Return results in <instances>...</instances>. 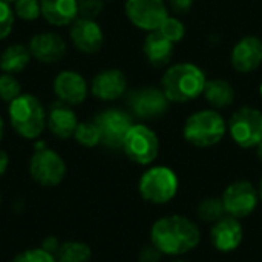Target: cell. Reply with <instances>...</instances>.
<instances>
[{"instance_id":"obj_25","label":"cell","mask_w":262,"mask_h":262,"mask_svg":"<svg viewBox=\"0 0 262 262\" xmlns=\"http://www.w3.org/2000/svg\"><path fill=\"white\" fill-rule=\"evenodd\" d=\"M74 138L77 140L78 144L84 147H95L97 144L101 143V135L94 121H86V123H78Z\"/></svg>"},{"instance_id":"obj_22","label":"cell","mask_w":262,"mask_h":262,"mask_svg":"<svg viewBox=\"0 0 262 262\" xmlns=\"http://www.w3.org/2000/svg\"><path fill=\"white\" fill-rule=\"evenodd\" d=\"M203 94H204L207 103L216 109L227 107L235 101V91H233L232 84L221 78L207 80Z\"/></svg>"},{"instance_id":"obj_5","label":"cell","mask_w":262,"mask_h":262,"mask_svg":"<svg viewBox=\"0 0 262 262\" xmlns=\"http://www.w3.org/2000/svg\"><path fill=\"white\" fill-rule=\"evenodd\" d=\"M140 193L152 204H166L178 192V177L166 166L147 169L140 178Z\"/></svg>"},{"instance_id":"obj_15","label":"cell","mask_w":262,"mask_h":262,"mask_svg":"<svg viewBox=\"0 0 262 262\" xmlns=\"http://www.w3.org/2000/svg\"><path fill=\"white\" fill-rule=\"evenodd\" d=\"M54 92L57 98L68 106L81 104L88 97V83L81 74L63 71L54 80Z\"/></svg>"},{"instance_id":"obj_28","label":"cell","mask_w":262,"mask_h":262,"mask_svg":"<svg viewBox=\"0 0 262 262\" xmlns=\"http://www.w3.org/2000/svg\"><path fill=\"white\" fill-rule=\"evenodd\" d=\"M20 95H21V88L17 78L12 74L3 72L0 75V100L11 103Z\"/></svg>"},{"instance_id":"obj_33","label":"cell","mask_w":262,"mask_h":262,"mask_svg":"<svg viewBox=\"0 0 262 262\" xmlns=\"http://www.w3.org/2000/svg\"><path fill=\"white\" fill-rule=\"evenodd\" d=\"M160 258H161V252L154 244L143 249V252L140 253V262H160Z\"/></svg>"},{"instance_id":"obj_35","label":"cell","mask_w":262,"mask_h":262,"mask_svg":"<svg viewBox=\"0 0 262 262\" xmlns=\"http://www.w3.org/2000/svg\"><path fill=\"white\" fill-rule=\"evenodd\" d=\"M41 249L46 250V252H49V253H52V255L55 256V253H57L58 249H60V243H58L57 238L48 236V238H45V241H43V244H41Z\"/></svg>"},{"instance_id":"obj_37","label":"cell","mask_w":262,"mask_h":262,"mask_svg":"<svg viewBox=\"0 0 262 262\" xmlns=\"http://www.w3.org/2000/svg\"><path fill=\"white\" fill-rule=\"evenodd\" d=\"M256 154H258V158L262 161V143L256 146Z\"/></svg>"},{"instance_id":"obj_39","label":"cell","mask_w":262,"mask_h":262,"mask_svg":"<svg viewBox=\"0 0 262 262\" xmlns=\"http://www.w3.org/2000/svg\"><path fill=\"white\" fill-rule=\"evenodd\" d=\"M258 193H259V198L262 200V180H261V183H259V189H258Z\"/></svg>"},{"instance_id":"obj_13","label":"cell","mask_w":262,"mask_h":262,"mask_svg":"<svg viewBox=\"0 0 262 262\" xmlns=\"http://www.w3.org/2000/svg\"><path fill=\"white\" fill-rule=\"evenodd\" d=\"M232 66L241 72L249 74L262 64V40L256 35L243 37L232 49Z\"/></svg>"},{"instance_id":"obj_31","label":"cell","mask_w":262,"mask_h":262,"mask_svg":"<svg viewBox=\"0 0 262 262\" xmlns=\"http://www.w3.org/2000/svg\"><path fill=\"white\" fill-rule=\"evenodd\" d=\"M12 262H57V259L52 253L40 247V249H29L18 253Z\"/></svg>"},{"instance_id":"obj_20","label":"cell","mask_w":262,"mask_h":262,"mask_svg":"<svg viewBox=\"0 0 262 262\" xmlns=\"http://www.w3.org/2000/svg\"><path fill=\"white\" fill-rule=\"evenodd\" d=\"M46 124L52 135H55L57 138L66 140V138L74 137L78 121H77V115L74 114V111L68 104L60 101L51 106V111L46 118Z\"/></svg>"},{"instance_id":"obj_8","label":"cell","mask_w":262,"mask_h":262,"mask_svg":"<svg viewBox=\"0 0 262 262\" xmlns=\"http://www.w3.org/2000/svg\"><path fill=\"white\" fill-rule=\"evenodd\" d=\"M94 123L100 130L101 144L109 149H123L124 138L134 126V118L126 111L111 107L98 114Z\"/></svg>"},{"instance_id":"obj_32","label":"cell","mask_w":262,"mask_h":262,"mask_svg":"<svg viewBox=\"0 0 262 262\" xmlns=\"http://www.w3.org/2000/svg\"><path fill=\"white\" fill-rule=\"evenodd\" d=\"M103 0H78V15L94 20L103 11Z\"/></svg>"},{"instance_id":"obj_6","label":"cell","mask_w":262,"mask_h":262,"mask_svg":"<svg viewBox=\"0 0 262 262\" xmlns=\"http://www.w3.org/2000/svg\"><path fill=\"white\" fill-rule=\"evenodd\" d=\"M227 129L239 147H256L262 143V112L256 107L244 106L230 117Z\"/></svg>"},{"instance_id":"obj_12","label":"cell","mask_w":262,"mask_h":262,"mask_svg":"<svg viewBox=\"0 0 262 262\" xmlns=\"http://www.w3.org/2000/svg\"><path fill=\"white\" fill-rule=\"evenodd\" d=\"M169 100L163 89L158 88H141L135 89L127 97V104L132 114L141 120H150L163 115L169 107Z\"/></svg>"},{"instance_id":"obj_19","label":"cell","mask_w":262,"mask_h":262,"mask_svg":"<svg viewBox=\"0 0 262 262\" xmlns=\"http://www.w3.org/2000/svg\"><path fill=\"white\" fill-rule=\"evenodd\" d=\"M43 18L54 26L72 25L78 18V0H40Z\"/></svg>"},{"instance_id":"obj_2","label":"cell","mask_w":262,"mask_h":262,"mask_svg":"<svg viewBox=\"0 0 262 262\" xmlns=\"http://www.w3.org/2000/svg\"><path fill=\"white\" fill-rule=\"evenodd\" d=\"M204 71L193 63L172 64L161 77V89L170 103H187L198 98L206 86Z\"/></svg>"},{"instance_id":"obj_1","label":"cell","mask_w":262,"mask_h":262,"mask_svg":"<svg viewBox=\"0 0 262 262\" xmlns=\"http://www.w3.org/2000/svg\"><path fill=\"white\" fill-rule=\"evenodd\" d=\"M152 244L169 256H178L193 250L201 239L198 226L181 215H170L160 218L150 232Z\"/></svg>"},{"instance_id":"obj_30","label":"cell","mask_w":262,"mask_h":262,"mask_svg":"<svg viewBox=\"0 0 262 262\" xmlns=\"http://www.w3.org/2000/svg\"><path fill=\"white\" fill-rule=\"evenodd\" d=\"M14 17L15 12L11 9L9 3L5 0H0V40L6 38L12 28H14Z\"/></svg>"},{"instance_id":"obj_42","label":"cell","mask_w":262,"mask_h":262,"mask_svg":"<svg viewBox=\"0 0 262 262\" xmlns=\"http://www.w3.org/2000/svg\"><path fill=\"white\" fill-rule=\"evenodd\" d=\"M173 262H187V261H173Z\"/></svg>"},{"instance_id":"obj_29","label":"cell","mask_w":262,"mask_h":262,"mask_svg":"<svg viewBox=\"0 0 262 262\" xmlns=\"http://www.w3.org/2000/svg\"><path fill=\"white\" fill-rule=\"evenodd\" d=\"M14 12L18 18L32 21L41 15V8H40V0H17L14 2Z\"/></svg>"},{"instance_id":"obj_9","label":"cell","mask_w":262,"mask_h":262,"mask_svg":"<svg viewBox=\"0 0 262 262\" xmlns=\"http://www.w3.org/2000/svg\"><path fill=\"white\" fill-rule=\"evenodd\" d=\"M29 173L34 181L41 186H58L66 175V164L63 158L52 149L41 147L34 152L29 161Z\"/></svg>"},{"instance_id":"obj_27","label":"cell","mask_w":262,"mask_h":262,"mask_svg":"<svg viewBox=\"0 0 262 262\" xmlns=\"http://www.w3.org/2000/svg\"><path fill=\"white\" fill-rule=\"evenodd\" d=\"M157 31H158L164 38H167L169 41H172L173 45L178 43V41H181L183 37H184V34H186V28H184L183 21H181L180 18L170 17V15L160 25V28H158Z\"/></svg>"},{"instance_id":"obj_14","label":"cell","mask_w":262,"mask_h":262,"mask_svg":"<svg viewBox=\"0 0 262 262\" xmlns=\"http://www.w3.org/2000/svg\"><path fill=\"white\" fill-rule=\"evenodd\" d=\"M71 40L74 43V46L84 54H95L101 49L103 46V31L100 28V25L95 20L91 18H77L72 25H71V31H69Z\"/></svg>"},{"instance_id":"obj_7","label":"cell","mask_w":262,"mask_h":262,"mask_svg":"<svg viewBox=\"0 0 262 262\" xmlns=\"http://www.w3.org/2000/svg\"><path fill=\"white\" fill-rule=\"evenodd\" d=\"M123 150L137 164L147 166L155 161L160 150L157 134L146 124H134L127 132Z\"/></svg>"},{"instance_id":"obj_17","label":"cell","mask_w":262,"mask_h":262,"mask_svg":"<svg viewBox=\"0 0 262 262\" xmlns=\"http://www.w3.org/2000/svg\"><path fill=\"white\" fill-rule=\"evenodd\" d=\"M31 55L40 63H55L61 60L66 54L64 40L55 32H40L35 34L29 41Z\"/></svg>"},{"instance_id":"obj_4","label":"cell","mask_w":262,"mask_h":262,"mask_svg":"<svg viewBox=\"0 0 262 262\" xmlns=\"http://www.w3.org/2000/svg\"><path fill=\"white\" fill-rule=\"evenodd\" d=\"M227 130L223 115L213 109H204L192 114L184 124L183 135L187 143L196 147H210L218 144Z\"/></svg>"},{"instance_id":"obj_40","label":"cell","mask_w":262,"mask_h":262,"mask_svg":"<svg viewBox=\"0 0 262 262\" xmlns=\"http://www.w3.org/2000/svg\"><path fill=\"white\" fill-rule=\"evenodd\" d=\"M5 2H8V3H12V2H17V0H5Z\"/></svg>"},{"instance_id":"obj_18","label":"cell","mask_w":262,"mask_h":262,"mask_svg":"<svg viewBox=\"0 0 262 262\" xmlns=\"http://www.w3.org/2000/svg\"><path fill=\"white\" fill-rule=\"evenodd\" d=\"M210 236L216 250L229 253L241 246L244 233L239 221L229 215V216H223L213 224Z\"/></svg>"},{"instance_id":"obj_11","label":"cell","mask_w":262,"mask_h":262,"mask_svg":"<svg viewBox=\"0 0 262 262\" xmlns=\"http://www.w3.org/2000/svg\"><path fill=\"white\" fill-rule=\"evenodd\" d=\"M221 200H223L226 213L239 220V218H246L250 213H253V210L258 206L259 193L253 187L252 183L236 181V183H232L224 190Z\"/></svg>"},{"instance_id":"obj_16","label":"cell","mask_w":262,"mask_h":262,"mask_svg":"<svg viewBox=\"0 0 262 262\" xmlns=\"http://www.w3.org/2000/svg\"><path fill=\"white\" fill-rule=\"evenodd\" d=\"M127 89L126 75L118 69H104L98 72L91 84L92 95L101 101H115Z\"/></svg>"},{"instance_id":"obj_10","label":"cell","mask_w":262,"mask_h":262,"mask_svg":"<svg viewBox=\"0 0 262 262\" xmlns=\"http://www.w3.org/2000/svg\"><path fill=\"white\" fill-rule=\"evenodd\" d=\"M124 11L130 23L143 31H157L169 17L163 0H127Z\"/></svg>"},{"instance_id":"obj_21","label":"cell","mask_w":262,"mask_h":262,"mask_svg":"<svg viewBox=\"0 0 262 262\" xmlns=\"http://www.w3.org/2000/svg\"><path fill=\"white\" fill-rule=\"evenodd\" d=\"M143 51L152 66L163 68L167 66L173 57V43L164 38L158 31H152L144 40Z\"/></svg>"},{"instance_id":"obj_41","label":"cell","mask_w":262,"mask_h":262,"mask_svg":"<svg viewBox=\"0 0 262 262\" xmlns=\"http://www.w3.org/2000/svg\"><path fill=\"white\" fill-rule=\"evenodd\" d=\"M259 92H261V97H262V83H261V86H259Z\"/></svg>"},{"instance_id":"obj_24","label":"cell","mask_w":262,"mask_h":262,"mask_svg":"<svg viewBox=\"0 0 262 262\" xmlns=\"http://www.w3.org/2000/svg\"><path fill=\"white\" fill-rule=\"evenodd\" d=\"M92 252L89 246L78 241H66L60 244L58 252L55 253L57 262H89Z\"/></svg>"},{"instance_id":"obj_26","label":"cell","mask_w":262,"mask_h":262,"mask_svg":"<svg viewBox=\"0 0 262 262\" xmlns=\"http://www.w3.org/2000/svg\"><path fill=\"white\" fill-rule=\"evenodd\" d=\"M226 213L221 198H206L198 206V215L207 223H216Z\"/></svg>"},{"instance_id":"obj_34","label":"cell","mask_w":262,"mask_h":262,"mask_svg":"<svg viewBox=\"0 0 262 262\" xmlns=\"http://www.w3.org/2000/svg\"><path fill=\"white\" fill-rule=\"evenodd\" d=\"M169 2L172 9L178 14H187L193 5V0H169Z\"/></svg>"},{"instance_id":"obj_3","label":"cell","mask_w":262,"mask_h":262,"mask_svg":"<svg viewBox=\"0 0 262 262\" xmlns=\"http://www.w3.org/2000/svg\"><path fill=\"white\" fill-rule=\"evenodd\" d=\"M9 120L14 130L26 138L35 140L46 126V112L35 95L21 94L9 103Z\"/></svg>"},{"instance_id":"obj_23","label":"cell","mask_w":262,"mask_h":262,"mask_svg":"<svg viewBox=\"0 0 262 262\" xmlns=\"http://www.w3.org/2000/svg\"><path fill=\"white\" fill-rule=\"evenodd\" d=\"M29 48L23 45H11L0 55V69L6 74H18L21 72L31 61Z\"/></svg>"},{"instance_id":"obj_38","label":"cell","mask_w":262,"mask_h":262,"mask_svg":"<svg viewBox=\"0 0 262 262\" xmlns=\"http://www.w3.org/2000/svg\"><path fill=\"white\" fill-rule=\"evenodd\" d=\"M3 132H5V124H3V120L0 117V140L3 138Z\"/></svg>"},{"instance_id":"obj_36","label":"cell","mask_w":262,"mask_h":262,"mask_svg":"<svg viewBox=\"0 0 262 262\" xmlns=\"http://www.w3.org/2000/svg\"><path fill=\"white\" fill-rule=\"evenodd\" d=\"M8 163H9V158H8V155H6V152L0 149V177L6 172Z\"/></svg>"}]
</instances>
